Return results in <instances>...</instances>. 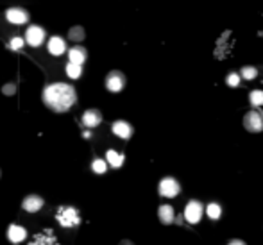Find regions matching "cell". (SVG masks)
Listing matches in <instances>:
<instances>
[{"instance_id": "6", "label": "cell", "mask_w": 263, "mask_h": 245, "mask_svg": "<svg viewBox=\"0 0 263 245\" xmlns=\"http://www.w3.org/2000/svg\"><path fill=\"white\" fill-rule=\"evenodd\" d=\"M202 204L199 201H190L184 208V219L188 220L190 224H197L199 220L202 219Z\"/></svg>"}, {"instance_id": "27", "label": "cell", "mask_w": 263, "mask_h": 245, "mask_svg": "<svg viewBox=\"0 0 263 245\" xmlns=\"http://www.w3.org/2000/svg\"><path fill=\"white\" fill-rule=\"evenodd\" d=\"M228 245H247V244L244 240H238V238H235V240H231Z\"/></svg>"}, {"instance_id": "5", "label": "cell", "mask_w": 263, "mask_h": 245, "mask_svg": "<svg viewBox=\"0 0 263 245\" xmlns=\"http://www.w3.org/2000/svg\"><path fill=\"white\" fill-rule=\"evenodd\" d=\"M160 195L161 197H169V199H172V197H175L179 192H181V186H179V183L175 181L174 177H163L160 181Z\"/></svg>"}, {"instance_id": "1", "label": "cell", "mask_w": 263, "mask_h": 245, "mask_svg": "<svg viewBox=\"0 0 263 245\" xmlns=\"http://www.w3.org/2000/svg\"><path fill=\"white\" fill-rule=\"evenodd\" d=\"M76 88L68 82H54L43 89L45 106L54 113H67L76 104Z\"/></svg>"}, {"instance_id": "8", "label": "cell", "mask_w": 263, "mask_h": 245, "mask_svg": "<svg viewBox=\"0 0 263 245\" xmlns=\"http://www.w3.org/2000/svg\"><path fill=\"white\" fill-rule=\"evenodd\" d=\"M5 18L7 22H11L13 25H23L29 22V13L22 7H9L5 11Z\"/></svg>"}, {"instance_id": "26", "label": "cell", "mask_w": 263, "mask_h": 245, "mask_svg": "<svg viewBox=\"0 0 263 245\" xmlns=\"http://www.w3.org/2000/svg\"><path fill=\"white\" fill-rule=\"evenodd\" d=\"M226 82H228V86H233V88H237L238 84H240V76L238 74H229L228 77H226Z\"/></svg>"}, {"instance_id": "15", "label": "cell", "mask_w": 263, "mask_h": 245, "mask_svg": "<svg viewBox=\"0 0 263 245\" xmlns=\"http://www.w3.org/2000/svg\"><path fill=\"white\" fill-rule=\"evenodd\" d=\"M86 58H88V52L83 47H72L68 50V63H74V65L83 67V63L86 61Z\"/></svg>"}, {"instance_id": "10", "label": "cell", "mask_w": 263, "mask_h": 245, "mask_svg": "<svg viewBox=\"0 0 263 245\" xmlns=\"http://www.w3.org/2000/svg\"><path fill=\"white\" fill-rule=\"evenodd\" d=\"M43 197L40 195H27L25 199H23L22 202V208L23 211H27V213H36V211H40L41 208H43Z\"/></svg>"}, {"instance_id": "11", "label": "cell", "mask_w": 263, "mask_h": 245, "mask_svg": "<svg viewBox=\"0 0 263 245\" xmlns=\"http://www.w3.org/2000/svg\"><path fill=\"white\" fill-rule=\"evenodd\" d=\"M111 131L115 136H118V138H122V140H129L131 136H133V127H131V124H127L125 120H116L115 124L111 125Z\"/></svg>"}, {"instance_id": "24", "label": "cell", "mask_w": 263, "mask_h": 245, "mask_svg": "<svg viewBox=\"0 0 263 245\" xmlns=\"http://www.w3.org/2000/svg\"><path fill=\"white\" fill-rule=\"evenodd\" d=\"M2 93H4L5 97H13V95L16 93V82H5V84L2 86Z\"/></svg>"}, {"instance_id": "9", "label": "cell", "mask_w": 263, "mask_h": 245, "mask_svg": "<svg viewBox=\"0 0 263 245\" xmlns=\"http://www.w3.org/2000/svg\"><path fill=\"white\" fill-rule=\"evenodd\" d=\"M29 245H59V244H58L56 235H54L50 229H45V231L38 233V235L29 242Z\"/></svg>"}, {"instance_id": "22", "label": "cell", "mask_w": 263, "mask_h": 245, "mask_svg": "<svg viewBox=\"0 0 263 245\" xmlns=\"http://www.w3.org/2000/svg\"><path fill=\"white\" fill-rule=\"evenodd\" d=\"M249 100H251V104H253L255 107L262 106V104H263V91H262V89H255V91H251Z\"/></svg>"}, {"instance_id": "18", "label": "cell", "mask_w": 263, "mask_h": 245, "mask_svg": "<svg viewBox=\"0 0 263 245\" xmlns=\"http://www.w3.org/2000/svg\"><path fill=\"white\" fill-rule=\"evenodd\" d=\"M85 38H86V31L81 25H74L70 31H68V40H70V41H76V43H79V41H83Z\"/></svg>"}, {"instance_id": "13", "label": "cell", "mask_w": 263, "mask_h": 245, "mask_svg": "<svg viewBox=\"0 0 263 245\" xmlns=\"http://www.w3.org/2000/svg\"><path fill=\"white\" fill-rule=\"evenodd\" d=\"M49 54H52V56H56V58H59V56H63L65 54V50H67V43H65V40H63L61 36H52L49 40Z\"/></svg>"}, {"instance_id": "25", "label": "cell", "mask_w": 263, "mask_h": 245, "mask_svg": "<svg viewBox=\"0 0 263 245\" xmlns=\"http://www.w3.org/2000/svg\"><path fill=\"white\" fill-rule=\"evenodd\" d=\"M23 45H25V40H23V38H18V36H14L13 40L9 41V49H11V50H20Z\"/></svg>"}, {"instance_id": "29", "label": "cell", "mask_w": 263, "mask_h": 245, "mask_svg": "<svg viewBox=\"0 0 263 245\" xmlns=\"http://www.w3.org/2000/svg\"><path fill=\"white\" fill-rule=\"evenodd\" d=\"M0 175H2V170H0Z\"/></svg>"}, {"instance_id": "14", "label": "cell", "mask_w": 263, "mask_h": 245, "mask_svg": "<svg viewBox=\"0 0 263 245\" xmlns=\"http://www.w3.org/2000/svg\"><path fill=\"white\" fill-rule=\"evenodd\" d=\"M27 238V231L22 226H16V224H11L7 229V240L11 244H22Z\"/></svg>"}, {"instance_id": "28", "label": "cell", "mask_w": 263, "mask_h": 245, "mask_svg": "<svg viewBox=\"0 0 263 245\" xmlns=\"http://www.w3.org/2000/svg\"><path fill=\"white\" fill-rule=\"evenodd\" d=\"M120 245H134V244H133V242H131V240H122V242H120Z\"/></svg>"}, {"instance_id": "2", "label": "cell", "mask_w": 263, "mask_h": 245, "mask_svg": "<svg viewBox=\"0 0 263 245\" xmlns=\"http://www.w3.org/2000/svg\"><path fill=\"white\" fill-rule=\"evenodd\" d=\"M56 220L61 228H76L81 224L79 210L74 206H59L56 211Z\"/></svg>"}, {"instance_id": "21", "label": "cell", "mask_w": 263, "mask_h": 245, "mask_svg": "<svg viewBox=\"0 0 263 245\" xmlns=\"http://www.w3.org/2000/svg\"><path fill=\"white\" fill-rule=\"evenodd\" d=\"M91 170H93L95 174H104V172L107 170V161L93 160V161H91Z\"/></svg>"}, {"instance_id": "17", "label": "cell", "mask_w": 263, "mask_h": 245, "mask_svg": "<svg viewBox=\"0 0 263 245\" xmlns=\"http://www.w3.org/2000/svg\"><path fill=\"white\" fill-rule=\"evenodd\" d=\"M124 154H120V152L113 151V149H109V151L106 152V161L107 165H111L113 168H120L122 165H124Z\"/></svg>"}, {"instance_id": "12", "label": "cell", "mask_w": 263, "mask_h": 245, "mask_svg": "<svg viewBox=\"0 0 263 245\" xmlns=\"http://www.w3.org/2000/svg\"><path fill=\"white\" fill-rule=\"evenodd\" d=\"M100 122H102V113L98 111V109H88V111H85V115H83V124H85V127H88V129H93V127L100 125Z\"/></svg>"}, {"instance_id": "7", "label": "cell", "mask_w": 263, "mask_h": 245, "mask_svg": "<svg viewBox=\"0 0 263 245\" xmlns=\"http://www.w3.org/2000/svg\"><path fill=\"white\" fill-rule=\"evenodd\" d=\"M244 125L251 133H260L263 129V116L258 111H249L244 116Z\"/></svg>"}, {"instance_id": "16", "label": "cell", "mask_w": 263, "mask_h": 245, "mask_svg": "<svg viewBox=\"0 0 263 245\" xmlns=\"http://www.w3.org/2000/svg\"><path fill=\"white\" fill-rule=\"evenodd\" d=\"M158 217H160V220L165 226H169V224H172L175 220V213H174V208L170 204H163L160 206V210H158Z\"/></svg>"}, {"instance_id": "20", "label": "cell", "mask_w": 263, "mask_h": 245, "mask_svg": "<svg viewBox=\"0 0 263 245\" xmlns=\"http://www.w3.org/2000/svg\"><path fill=\"white\" fill-rule=\"evenodd\" d=\"M67 76L70 79H79L83 76V67L79 65H74V63H67Z\"/></svg>"}, {"instance_id": "4", "label": "cell", "mask_w": 263, "mask_h": 245, "mask_svg": "<svg viewBox=\"0 0 263 245\" xmlns=\"http://www.w3.org/2000/svg\"><path fill=\"white\" fill-rule=\"evenodd\" d=\"M45 40V29L40 25H29L25 31V43L31 47H40Z\"/></svg>"}, {"instance_id": "19", "label": "cell", "mask_w": 263, "mask_h": 245, "mask_svg": "<svg viewBox=\"0 0 263 245\" xmlns=\"http://www.w3.org/2000/svg\"><path fill=\"white\" fill-rule=\"evenodd\" d=\"M206 215H208L211 220H217V219H220V215H222V208H220L217 202H210V204L206 206Z\"/></svg>"}, {"instance_id": "3", "label": "cell", "mask_w": 263, "mask_h": 245, "mask_svg": "<svg viewBox=\"0 0 263 245\" xmlns=\"http://www.w3.org/2000/svg\"><path fill=\"white\" fill-rule=\"evenodd\" d=\"M124 86H125V76L122 74V72L111 70L106 76V88L109 89V91H113V93H118V91H122V89H124Z\"/></svg>"}, {"instance_id": "23", "label": "cell", "mask_w": 263, "mask_h": 245, "mask_svg": "<svg viewBox=\"0 0 263 245\" xmlns=\"http://www.w3.org/2000/svg\"><path fill=\"white\" fill-rule=\"evenodd\" d=\"M240 76L244 77V79L251 81V79H255L256 76H258V70H256L255 67H244L240 72Z\"/></svg>"}]
</instances>
